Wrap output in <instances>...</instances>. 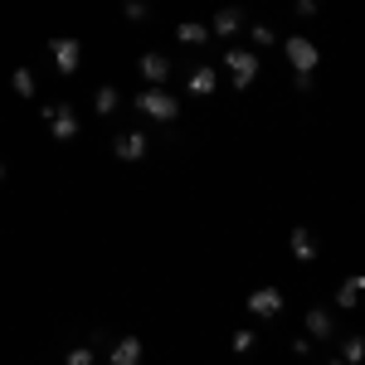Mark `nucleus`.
Segmentation results:
<instances>
[{"instance_id":"obj_7","label":"nucleus","mask_w":365,"mask_h":365,"mask_svg":"<svg viewBox=\"0 0 365 365\" xmlns=\"http://www.w3.org/2000/svg\"><path fill=\"white\" fill-rule=\"evenodd\" d=\"M49 54H54V68L63 78H73V73L83 68V44H78L73 34H54V39H49Z\"/></svg>"},{"instance_id":"obj_20","label":"nucleus","mask_w":365,"mask_h":365,"mask_svg":"<svg viewBox=\"0 0 365 365\" xmlns=\"http://www.w3.org/2000/svg\"><path fill=\"white\" fill-rule=\"evenodd\" d=\"M10 88H15L20 98H34V73H29V68H15V73H10Z\"/></svg>"},{"instance_id":"obj_19","label":"nucleus","mask_w":365,"mask_h":365,"mask_svg":"<svg viewBox=\"0 0 365 365\" xmlns=\"http://www.w3.org/2000/svg\"><path fill=\"white\" fill-rule=\"evenodd\" d=\"M341 361H346V365L365 361V336H346V341H341Z\"/></svg>"},{"instance_id":"obj_4","label":"nucleus","mask_w":365,"mask_h":365,"mask_svg":"<svg viewBox=\"0 0 365 365\" xmlns=\"http://www.w3.org/2000/svg\"><path fill=\"white\" fill-rule=\"evenodd\" d=\"M282 307H287V297H282V287H253L249 297H244V312L249 317H258V322H273V317H282Z\"/></svg>"},{"instance_id":"obj_13","label":"nucleus","mask_w":365,"mask_h":365,"mask_svg":"<svg viewBox=\"0 0 365 365\" xmlns=\"http://www.w3.org/2000/svg\"><path fill=\"white\" fill-rule=\"evenodd\" d=\"M287 249H292V258L297 263H317V244H312V229L307 225H292V234H287Z\"/></svg>"},{"instance_id":"obj_21","label":"nucleus","mask_w":365,"mask_h":365,"mask_svg":"<svg viewBox=\"0 0 365 365\" xmlns=\"http://www.w3.org/2000/svg\"><path fill=\"white\" fill-rule=\"evenodd\" d=\"M63 365H98V346H73L63 356Z\"/></svg>"},{"instance_id":"obj_11","label":"nucleus","mask_w":365,"mask_h":365,"mask_svg":"<svg viewBox=\"0 0 365 365\" xmlns=\"http://www.w3.org/2000/svg\"><path fill=\"white\" fill-rule=\"evenodd\" d=\"M146 361V341L141 336H117L108 346V365H141Z\"/></svg>"},{"instance_id":"obj_1","label":"nucleus","mask_w":365,"mask_h":365,"mask_svg":"<svg viewBox=\"0 0 365 365\" xmlns=\"http://www.w3.org/2000/svg\"><path fill=\"white\" fill-rule=\"evenodd\" d=\"M220 73H225L239 93H249V88L263 78V58H258V49H225V54H220Z\"/></svg>"},{"instance_id":"obj_12","label":"nucleus","mask_w":365,"mask_h":365,"mask_svg":"<svg viewBox=\"0 0 365 365\" xmlns=\"http://www.w3.org/2000/svg\"><path fill=\"white\" fill-rule=\"evenodd\" d=\"M307 341H336V312L327 302H317L307 312Z\"/></svg>"},{"instance_id":"obj_5","label":"nucleus","mask_w":365,"mask_h":365,"mask_svg":"<svg viewBox=\"0 0 365 365\" xmlns=\"http://www.w3.org/2000/svg\"><path fill=\"white\" fill-rule=\"evenodd\" d=\"M113 156L122 161V166H141V161L151 156V137H146L141 127H132V132H117V137H113Z\"/></svg>"},{"instance_id":"obj_15","label":"nucleus","mask_w":365,"mask_h":365,"mask_svg":"<svg viewBox=\"0 0 365 365\" xmlns=\"http://www.w3.org/2000/svg\"><path fill=\"white\" fill-rule=\"evenodd\" d=\"M361 292H365V278H361V273H351V278L336 287V307H341V312H351L356 302H361Z\"/></svg>"},{"instance_id":"obj_25","label":"nucleus","mask_w":365,"mask_h":365,"mask_svg":"<svg viewBox=\"0 0 365 365\" xmlns=\"http://www.w3.org/2000/svg\"><path fill=\"white\" fill-rule=\"evenodd\" d=\"M0 180H5V161H0Z\"/></svg>"},{"instance_id":"obj_17","label":"nucleus","mask_w":365,"mask_h":365,"mask_svg":"<svg viewBox=\"0 0 365 365\" xmlns=\"http://www.w3.org/2000/svg\"><path fill=\"white\" fill-rule=\"evenodd\" d=\"M244 29H249L253 49H273V44H278V29H273V25H263V20H253V25H244Z\"/></svg>"},{"instance_id":"obj_18","label":"nucleus","mask_w":365,"mask_h":365,"mask_svg":"<svg viewBox=\"0 0 365 365\" xmlns=\"http://www.w3.org/2000/svg\"><path fill=\"white\" fill-rule=\"evenodd\" d=\"M258 331H253V327H239V331H234V336H229V351H234V356H249L253 346H258Z\"/></svg>"},{"instance_id":"obj_8","label":"nucleus","mask_w":365,"mask_h":365,"mask_svg":"<svg viewBox=\"0 0 365 365\" xmlns=\"http://www.w3.org/2000/svg\"><path fill=\"white\" fill-rule=\"evenodd\" d=\"M137 73L146 78V88H166L170 78H175V63H170L166 54H156V49H146V54L137 58Z\"/></svg>"},{"instance_id":"obj_14","label":"nucleus","mask_w":365,"mask_h":365,"mask_svg":"<svg viewBox=\"0 0 365 365\" xmlns=\"http://www.w3.org/2000/svg\"><path fill=\"white\" fill-rule=\"evenodd\" d=\"M175 39L190 44V49H200V44H210V25H200V20H180V25H175Z\"/></svg>"},{"instance_id":"obj_10","label":"nucleus","mask_w":365,"mask_h":365,"mask_svg":"<svg viewBox=\"0 0 365 365\" xmlns=\"http://www.w3.org/2000/svg\"><path fill=\"white\" fill-rule=\"evenodd\" d=\"M244 25H249V20H244V10H239V5H220V10L210 15V39H234Z\"/></svg>"},{"instance_id":"obj_22","label":"nucleus","mask_w":365,"mask_h":365,"mask_svg":"<svg viewBox=\"0 0 365 365\" xmlns=\"http://www.w3.org/2000/svg\"><path fill=\"white\" fill-rule=\"evenodd\" d=\"M122 15L137 25V20H146V15H151V10H146V0H122Z\"/></svg>"},{"instance_id":"obj_9","label":"nucleus","mask_w":365,"mask_h":365,"mask_svg":"<svg viewBox=\"0 0 365 365\" xmlns=\"http://www.w3.org/2000/svg\"><path fill=\"white\" fill-rule=\"evenodd\" d=\"M220 88V63H190L185 68V93L190 98H210Z\"/></svg>"},{"instance_id":"obj_3","label":"nucleus","mask_w":365,"mask_h":365,"mask_svg":"<svg viewBox=\"0 0 365 365\" xmlns=\"http://www.w3.org/2000/svg\"><path fill=\"white\" fill-rule=\"evenodd\" d=\"M278 44H282V58H287V68H292V73H317L322 49L312 44L307 34H287V39H278Z\"/></svg>"},{"instance_id":"obj_6","label":"nucleus","mask_w":365,"mask_h":365,"mask_svg":"<svg viewBox=\"0 0 365 365\" xmlns=\"http://www.w3.org/2000/svg\"><path fill=\"white\" fill-rule=\"evenodd\" d=\"M39 117L49 122V137L54 141H78V132H83L78 127V113L68 103H49V108H39Z\"/></svg>"},{"instance_id":"obj_23","label":"nucleus","mask_w":365,"mask_h":365,"mask_svg":"<svg viewBox=\"0 0 365 365\" xmlns=\"http://www.w3.org/2000/svg\"><path fill=\"white\" fill-rule=\"evenodd\" d=\"M287 351L302 361V356H312V341H307V336H292V341H287Z\"/></svg>"},{"instance_id":"obj_2","label":"nucleus","mask_w":365,"mask_h":365,"mask_svg":"<svg viewBox=\"0 0 365 365\" xmlns=\"http://www.w3.org/2000/svg\"><path fill=\"white\" fill-rule=\"evenodd\" d=\"M132 108L146 122H180V98L170 88H141L137 98H132Z\"/></svg>"},{"instance_id":"obj_16","label":"nucleus","mask_w":365,"mask_h":365,"mask_svg":"<svg viewBox=\"0 0 365 365\" xmlns=\"http://www.w3.org/2000/svg\"><path fill=\"white\" fill-rule=\"evenodd\" d=\"M117 103H122V93H117L113 83H103L98 93H93V113H98V117H113V113H117Z\"/></svg>"},{"instance_id":"obj_24","label":"nucleus","mask_w":365,"mask_h":365,"mask_svg":"<svg viewBox=\"0 0 365 365\" xmlns=\"http://www.w3.org/2000/svg\"><path fill=\"white\" fill-rule=\"evenodd\" d=\"M327 365H346V361H336V356H331V361H327Z\"/></svg>"}]
</instances>
